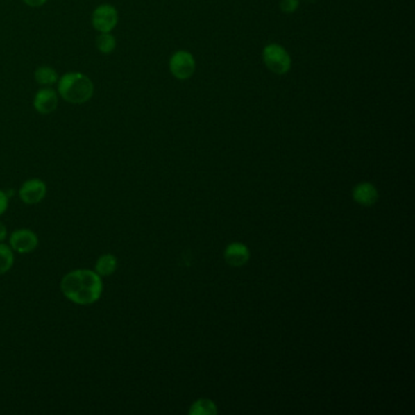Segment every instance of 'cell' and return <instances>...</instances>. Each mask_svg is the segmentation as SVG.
Instances as JSON below:
<instances>
[{
    "mask_svg": "<svg viewBox=\"0 0 415 415\" xmlns=\"http://www.w3.org/2000/svg\"><path fill=\"white\" fill-rule=\"evenodd\" d=\"M60 291L77 306H92L104 292V282L94 269L78 268L66 273L60 282Z\"/></svg>",
    "mask_w": 415,
    "mask_h": 415,
    "instance_id": "cell-1",
    "label": "cell"
},
{
    "mask_svg": "<svg viewBox=\"0 0 415 415\" xmlns=\"http://www.w3.org/2000/svg\"><path fill=\"white\" fill-rule=\"evenodd\" d=\"M58 93L71 104H85L94 95V85L92 79L81 72H69L58 81Z\"/></svg>",
    "mask_w": 415,
    "mask_h": 415,
    "instance_id": "cell-2",
    "label": "cell"
},
{
    "mask_svg": "<svg viewBox=\"0 0 415 415\" xmlns=\"http://www.w3.org/2000/svg\"><path fill=\"white\" fill-rule=\"evenodd\" d=\"M263 62L271 72L285 74L291 69V56L282 45L272 43L263 48Z\"/></svg>",
    "mask_w": 415,
    "mask_h": 415,
    "instance_id": "cell-3",
    "label": "cell"
},
{
    "mask_svg": "<svg viewBox=\"0 0 415 415\" xmlns=\"http://www.w3.org/2000/svg\"><path fill=\"white\" fill-rule=\"evenodd\" d=\"M169 71L174 78L187 81L192 78L196 69V61L192 53L187 50L176 51L169 59Z\"/></svg>",
    "mask_w": 415,
    "mask_h": 415,
    "instance_id": "cell-4",
    "label": "cell"
},
{
    "mask_svg": "<svg viewBox=\"0 0 415 415\" xmlns=\"http://www.w3.org/2000/svg\"><path fill=\"white\" fill-rule=\"evenodd\" d=\"M9 245L14 253L20 255H30L35 253L40 246V237L37 232L28 228H19L9 235Z\"/></svg>",
    "mask_w": 415,
    "mask_h": 415,
    "instance_id": "cell-5",
    "label": "cell"
},
{
    "mask_svg": "<svg viewBox=\"0 0 415 415\" xmlns=\"http://www.w3.org/2000/svg\"><path fill=\"white\" fill-rule=\"evenodd\" d=\"M92 25L100 33H111L119 25V11L110 4H101L93 11Z\"/></svg>",
    "mask_w": 415,
    "mask_h": 415,
    "instance_id": "cell-6",
    "label": "cell"
},
{
    "mask_svg": "<svg viewBox=\"0 0 415 415\" xmlns=\"http://www.w3.org/2000/svg\"><path fill=\"white\" fill-rule=\"evenodd\" d=\"M46 193L48 187L43 179L30 178L21 184L19 198L25 205L35 206L44 200Z\"/></svg>",
    "mask_w": 415,
    "mask_h": 415,
    "instance_id": "cell-7",
    "label": "cell"
},
{
    "mask_svg": "<svg viewBox=\"0 0 415 415\" xmlns=\"http://www.w3.org/2000/svg\"><path fill=\"white\" fill-rule=\"evenodd\" d=\"M59 105V93L51 90L50 87H44L38 90L35 95L33 106L35 111L42 115H49L54 112Z\"/></svg>",
    "mask_w": 415,
    "mask_h": 415,
    "instance_id": "cell-8",
    "label": "cell"
},
{
    "mask_svg": "<svg viewBox=\"0 0 415 415\" xmlns=\"http://www.w3.org/2000/svg\"><path fill=\"white\" fill-rule=\"evenodd\" d=\"M119 267V260L112 253H103L96 258L94 264L95 272L101 278L111 277Z\"/></svg>",
    "mask_w": 415,
    "mask_h": 415,
    "instance_id": "cell-9",
    "label": "cell"
},
{
    "mask_svg": "<svg viewBox=\"0 0 415 415\" xmlns=\"http://www.w3.org/2000/svg\"><path fill=\"white\" fill-rule=\"evenodd\" d=\"M248 257H250V253H248L247 247L239 242L232 244L226 250V261L234 267H240L242 264H245Z\"/></svg>",
    "mask_w": 415,
    "mask_h": 415,
    "instance_id": "cell-10",
    "label": "cell"
},
{
    "mask_svg": "<svg viewBox=\"0 0 415 415\" xmlns=\"http://www.w3.org/2000/svg\"><path fill=\"white\" fill-rule=\"evenodd\" d=\"M353 198L357 203H361L363 206H371L378 200V192L375 187L371 183H362L355 189Z\"/></svg>",
    "mask_w": 415,
    "mask_h": 415,
    "instance_id": "cell-11",
    "label": "cell"
},
{
    "mask_svg": "<svg viewBox=\"0 0 415 415\" xmlns=\"http://www.w3.org/2000/svg\"><path fill=\"white\" fill-rule=\"evenodd\" d=\"M15 264V253L9 244L0 242V276L10 272Z\"/></svg>",
    "mask_w": 415,
    "mask_h": 415,
    "instance_id": "cell-12",
    "label": "cell"
},
{
    "mask_svg": "<svg viewBox=\"0 0 415 415\" xmlns=\"http://www.w3.org/2000/svg\"><path fill=\"white\" fill-rule=\"evenodd\" d=\"M35 82L40 85H44V87H50V85L58 83L59 81V74L55 71L53 67L49 66H40L38 69H35Z\"/></svg>",
    "mask_w": 415,
    "mask_h": 415,
    "instance_id": "cell-13",
    "label": "cell"
},
{
    "mask_svg": "<svg viewBox=\"0 0 415 415\" xmlns=\"http://www.w3.org/2000/svg\"><path fill=\"white\" fill-rule=\"evenodd\" d=\"M116 38L111 33H100L96 38V48L103 54H111L116 49Z\"/></svg>",
    "mask_w": 415,
    "mask_h": 415,
    "instance_id": "cell-14",
    "label": "cell"
},
{
    "mask_svg": "<svg viewBox=\"0 0 415 415\" xmlns=\"http://www.w3.org/2000/svg\"><path fill=\"white\" fill-rule=\"evenodd\" d=\"M216 413H217L216 405L210 400H198L194 403L190 409V414L193 415H213Z\"/></svg>",
    "mask_w": 415,
    "mask_h": 415,
    "instance_id": "cell-15",
    "label": "cell"
},
{
    "mask_svg": "<svg viewBox=\"0 0 415 415\" xmlns=\"http://www.w3.org/2000/svg\"><path fill=\"white\" fill-rule=\"evenodd\" d=\"M298 6H300L298 0H282L280 9H282L284 14H292V12L296 11Z\"/></svg>",
    "mask_w": 415,
    "mask_h": 415,
    "instance_id": "cell-16",
    "label": "cell"
},
{
    "mask_svg": "<svg viewBox=\"0 0 415 415\" xmlns=\"http://www.w3.org/2000/svg\"><path fill=\"white\" fill-rule=\"evenodd\" d=\"M9 208V195L0 189V217L8 211Z\"/></svg>",
    "mask_w": 415,
    "mask_h": 415,
    "instance_id": "cell-17",
    "label": "cell"
},
{
    "mask_svg": "<svg viewBox=\"0 0 415 415\" xmlns=\"http://www.w3.org/2000/svg\"><path fill=\"white\" fill-rule=\"evenodd\" d=\"M48 0H24L26 6H31V8H40V6H44Z\"/></svg>",
    "mask_w": 415,
    "mask_h": 415,
    "instance_id": "cell-18",
    "label": "cell"
},
{
    "mask_svg": "<svg viewBox=\"0 0 415 415\" xmlns=\"http://www.w3.org/2000/svg\"><path fill=\"white\" fill-rule=\"evenodd\" d=\"M8 237H9V234H8V228H6L4 223L0 221V242H6Z\"/></svg>",
    "mask_w": 415,
    "mask_h": 415,
    "instance_id": "cell-19",
    "label": "cell"
}]
</instances>
